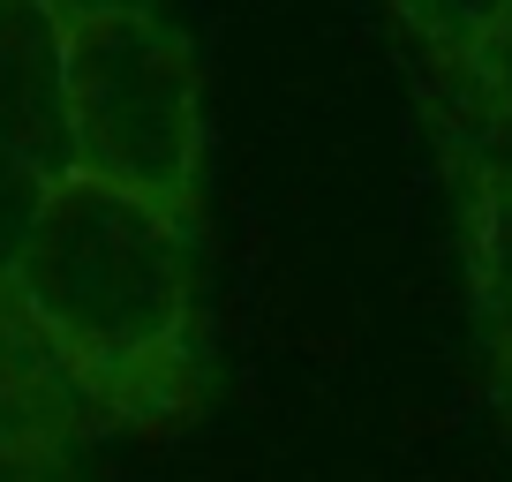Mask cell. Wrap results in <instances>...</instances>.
<instances>
[{
  "instance_id": "3957f363",
  "label": "cell",
  "mask_w": 512,
  "mask_h": 482,
  "mask_svg": "<svg viewBox=\"0 0 512 482\" xmlns=\"http://www.w3.org/2000/svg\"><path fill=\"white\" fill-rule=\"evenodd\" d=\"M445 166L512 151V0H384Z\"/></svg>"
},
{
  "instance_id": "5b68a950",
  "label": "cell",
  "mask_w": 512,
  "mask_h": 482,
  "mask_svg": "<svg viewBox=\"0 0 512 482\" xmlns=\"http://www.w3.org/2000/svg\"><path fill=\"white\" fill-rule=\"evenodd\" d=\"M0 144L68 174V0H0Z\"/></svg>"
},
{
  "instance_id": "7a4b0ae2",
  "label": "cell",
  "mask_w": 512,
  "mask_h": 482,
  "mask_svg": "<svg viewBox=\"0 0 512 482\" xmlns=\"http://www.w3.org/2000/svg\"><path fill=\"white\" fill-rule=\"evenodd\" d=\"M68 174L204 226L211 83L159 0H68Z\"/></svg>"
},
{
  "instance_id": "277c9868",
  "label": "cell",
  "mask_w": 512,
  "mask_h": 482,
  "mask_svg": "<svg viewBox=\"0 0 512 482\" xmlns=\"http://www.w3.org/2000/svg\"><path fill=\"white\" fill-rule=\"evenodd\" d=\"M445 189H452V219H460V279H467L475 347L497 407L512 415V151L445 166Z\"/></svg>"
},
{
  "instance_id": "6da1fadb",
  "label": "cell",
  "mask_w": 512,
  "mask_h": 482,
  "mask_svg": "<svg viewBox=\"0 0 512 482\" xmlns=\"http://www.w3.org/2000/svg\"><path fill=\"white\" fill-rule=\"evenodd\" d=\"M16 317L83 430H174L211 400L204 226L61 174L16 257Z\"/></svg>"
}]
</instances>
